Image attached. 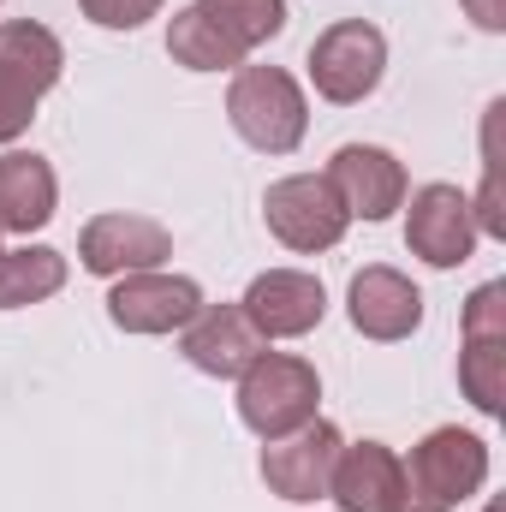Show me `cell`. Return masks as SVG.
Here are the masks:
<instances>
[{
  "label": "cell",
  "instance_id": "9c48e42d",
  "mask_svg": "<svg viewBox=\"0 0 506 512\" xmlns=\"http://www.w3.org/2000/svg\"><path fill=\"white\" fill-rule=\"evenodd\" d=\"M405 245L411 256H423L429 268H459L477 251V221H471V197L459 185H423L411 191V209H405Z\"/></svg>",
  "mask_w": 506,
  "mask_h": 512
},
{
  "label": "cell",
  "instance_id": "ba28073f",
  "mask_svg": "<svg viewBox=\"0 0 506 512\" xmlns=\"http://www.w3.org/2000/svg\"><path fill=\"white\" fill-rule=\"evenodd\" d=\"M340 447H346V435L334 423H322V417H310L304 429L268 441L262 447V483H268V495L298 501V507L304 501H322L328 495V477L340 465Z\"/></svg>",
  "mask_w": 506,
  "mask_h": 512
},
{
  "label": "cell",
  "instance_id": "5bb4252c",
  "mask_svg": "<svg viewBox=\"0 0 506 512\" xmlns=\"http://www.w3.org/2000/svg\"><path fill=\"white\" fill-rule=\"evenodd\" d=\"M328 185H334V197L346 203V215L352 221H387L399 203H405V167L376 149V143H346V149H334V161H328V173H322Z\"/></svg>",
  "mask_w": 506,
  "mask_h": 512
},
{
  "label": "cell",
  "instance_id": "4fadbf2b",
  "mask_svg": "<svg viewBox=\"0 0 506 512\" xmlns=\"http://www.w3.org/2000/svg\"><path fill=\"white\" fill-rule=\"evenodd\" d=\"M239 310L251 316V328L262 340H304L328 316V292L304 268H268V274L251 280V292L239 298Z\"/></svg>",
  "mask_w": 506,
  "mask_h": 512
},
{
  "label": "cell",
  "instance_id": "ac0fdd59",
  "mask_svg": "<svg viewBox=\"0 0 506 512\" xmlns=\"http://www.w3.org/2000/svg\"><path fill=\"white\" fill-rule=\"evenodd\" d=\"M66 286V256L54 245H24V251H0V310H24L42 304Z\"/></svg>",
  "mask_w": 506,
  "mask_h": 512
},
{
  "label": "cell",
  "instance_id": "5b68a950",
  "mask_svg": "<svg viewBox=\"0 0 506 512\" xmlns=\"http://www.w3.org/2000/svg\"><path fill=\"white\" fill-rule=\"evenodd\" d=\"M316 405H322V376H316V364H304L292 352H262L239 376V417L262 441L304 429L316 417Z\"/></svg>",
  "mask_w": 506,
  "mask_h": 512
},
{
  "label": "cell",
  "instance_id": "8992f818",
  "mask_svg": "<svg viewBox=\"0 0 506 512\" xmlns=\"http://www.w3.org/2000/svg\"><path fill=\"white\" fill-rule=\"evenodd\" d=\"M310 84L322 102L334 108H358L364 96H376L381 72H387V36L370 18H340L310 42Z\"/></svg>",
  "mask_w": 506,
  "mask_h": 512
},
{
  "label": "cell",
  "instance_id": "6da1fadb",
  "mask_svg": "<svg viewBox=\"0 0 506 512\" xmlns=\"http://www.w3.org/2000/svg\"><path fill=\"white\" fill-rule=\"evenodd\" d=\"M286 30V0H191L167 24V54L185 72H233Z\"/></svg>",
  "mask_w": 506,
  "mask_h": 512
},
{
  "label": "cell",
  "instance_id": "277c9868",
  "mask_svg": "<svg viewBox=\"0 0 506 512\" xmlns=\"http://www.w3.org/2000/svg\"><path fill=\"white\" fill-rule=\"evenodd\" d=\"M227 120L262 155H292L304 143V131H310V108H304V90H298L292 72L239 66L233 90H227Z\"/></svg>",
  "mask_w": 506,
  "mask_h": 512
},
{
  "label": "cell",
  "instance_id": "30bf717a",
  "mask_svg": "<svg viewBox=\"0 0 506 512\" xmlns=\"http://www.w3.org/2000/svg\"><path fill=\"white\" fill-rule=\"evenodd\" d=\"M197 310H203V286L185 274H161V268L120 274L108 292V316L126 334H179Z\"/></svg>",
  "mask_w": 506,
  "mask_h": 512
},
{
  "label": "cell",
  "instance_id": "ffe728a7",
  "mask_svg": "<svg viewBox=\"0 0 506 512\" xmlns=\"http://www.w3.org/2000/svg\"><path fill=\"white\" fill-rule=\"evenodd\" d=\"M465 340H506V280H489L465 298Z\"/></svg>",
  "mask_w": 506,
  "mask_h": 512
},
{
  "label": "cell",
  "instance_id": "9a60e30c",
  "mask_svg": "<svg viewBox=\"0 0 506 512\" xmlns=\"http://www.w3.org/2000/svg\"><path fill=\"white\" fill-rule=\"evenodd\" d=\"M346 310H352V328H358L364 340L393 346V340H411V334H417V322H423V292H417L399 268L370 262V268L352 274Z\"/></svg>",
  "mask_w": 506,
  "mask_h": 512
},
{
  "label": "cell",
  "instance_id": "e0dca14e",
  "mask_svg": "<svg viewBox=\"0 0 506 512\" xmlns=\"http://www.w3.org/2000/svg\"><path fill=\"white\" fill-rule=\"evenodd\" d=\"M60 203V179L42 155L30 149H6L0 155V233H36L54 221Z\"/></svg>",
  "mask_w": 506,
  "mask_h": 512
},
{
  "label": "cell",
  "instance_id": "7a4b0ae2",
  "mask_svg": "<svg viewBox=\"0 0 506 512\" xmlns=\"http://www.w3.org/2000/svg\"><path fill=\"white\" fill-rule=\"evenodd\" d=\"M405 465V501L399 512H459L489 483V441L471 429H429Z\"/></svg>",
  "mask_w": 506,
  "mask_h": 512
},
{
  "label": "cell",
  "instance_id": "44dd1931",
  "mask_svg": "<svg viewBox=\"0 0 506 512\" xmlns=\"http://www.w3.org/2000/svg\"><path fill=\"white\" fill-rule=\"evenodd\" d=\"M78 6H84V18L102 24V30H137V24H149V18L161 12V0H78Z\"/></svg>",
  "mask_w": 506,
  "mask_h": 512
},
{
  "label": "cell",
  "instance_id": "7c38bea8",
  "mask_svg": "<svg viewBox=\"0 0 506 512\" xmlns=\"http://www.w3.org/2000/svg\"><path fill=\"white\" fill-rule=\"evenodd\" d=\"M173 256V233L149 215H96L84 233H78V262L102 280H120V274H143V268H161Z\"/></svg>",
  "mask_w": 506,
  "mask_h": 512
},
{
  "label": "cell",
  "instance_id": "3957f363",
  "mask_svg": "<svg viewBox=\"0 0 506 512\" xmlns=\"http://www.w3.org/2000/svg\"><path fill=\"white\" fill-rule=\"evenodd\" d=\"M60 66H66V48L48 24L36 18L0 24V143H18L30 131L36 102L60 84Z\"/></svg>",
  "mask_w": 506,
  "mask_h": 512
},
{
  "label": "cell",
  "instance_id": "7402d4cb",
  "mask_svg": "<svg viewBox=\"0 0 506 512\" xmlns=\"http://www.w3.org/2000/svg\"><path fill=\"white\" fill-rule=\"evenodd\" d=\"M465 12L477 18V30H506V0H465Z\"/></svg>",
  "mask_w": 506,
  "mask_h": 512
},
{
  "label": "cell",
  "instance_id": "52a82bcc",
  "mask_svg": "<svg viewBox=\"0 0 506 512\" xmlns=\"http://www.w3.org/2000/svg\"><path fill=\"white\" fill-rule=\"evenodd\" d=\"M262 221H268V233L286 251H298V256L334 251L346 239V227H352L346 203L334 197V185L322 173H286V179H274L268 197H262Z\"/></svg>",
  "mask_w": 506,
  "mask_h": 512
},
{
  "label": "cell",
  "instance_id": "2e32d148",
  "mask_svg": "<svg viewBox=\"0 0 506 512\" xmlns=\"http://www.w3.org/2000/svg\"><path fill=\"white\" fill-rule=\"evenodd\" d=\"M328 501L340 512H399V501H405V465H399V453L381 447V441L340 447V465L328 477Z\"/></svg>",
  "mask_w": 506,
  "mask_h": 512
},
{
  "label": "cell",
  "instance_id": "d6986e66",
  "mask_svg": "<svg viewBox=\"0 0 506 512\" xmlns=\"http://www.w3.org/2000/svg\"><path fill=\"white\" fill-rule=\"evenodd\" d=\"M459 387L483 417L506 411V340H465L459 352Z\"/></svg>",
  "mask_w": 506,
  "mask_h": 512
},
{
  "label": "cell",
  "instance_id": "8fae6325",
  "mask_svg": "<svg viewBox=\"0 0 506 512\" xmlns=\"http://www.w3.org/2000/svg\"><path fill=\"white\" fill-rule=\"evenodd\" d=\"M179 334H185L179 340L185 364L203 370V376H215V382H239L256 358L268 352V340L251 328V316L239 304H203Z\"/></svg>",
  "mask_w": 506,
  "mask_h": 512
}]
</instances>
